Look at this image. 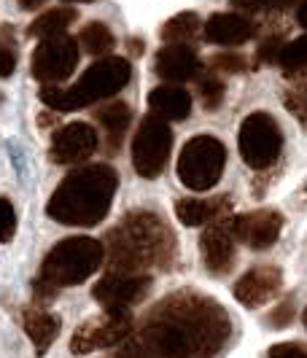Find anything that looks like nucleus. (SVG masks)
<instances>
[{
	"label": "nucleus",
	"instance_id": "1",
	"mask_svg": "<svg viewBox=\"0 0 307 358\" xmlns=\"http://www.w3.org/2000/svg\"><path fill=\"white\" fill-rule=\"evenodd\" d=\"M232 334V321L216 299L199 291H176L148 310L116 358H213Z\"/></svg>",
	"mask_w": 307,
	"mask_h": 358
},
{
	"label": "nucleus",
	"instance_id": "2",
	"mask_svg": "<svg viewBox=\"0 0 307 358\" xmlns=\"http://www.w3.org/2000/svg\"><path fill=\"white\" fill-rule=\"evenodd\" d=\"M106 259L113 272H145V269H170L176 262V234L162 218L151 210H129L108 229Z\"/></svg>",
	"mask_w": 307,
	"mask_h": 358
},
{
	"label": "nucleus",
	"instance_id": "3",
	"mask_svg": "<svg viewBox=\"0 0 307 358\" xmlns=\"http://www.w3.org/2000/svg\"><path fill=\"white\" fill-rule=\"evenodd\" d=\"M119 176L110 164H84L59 180L46 215L65 227H97L108 215Z\"/></svg>",
	"mask_w": 307,
	"mask_h": 358
},
{
	"label": "nucleus",
	"instance_id": "4",
	"mask_svg": "<svg viewBox=\"0 0 307 358\" xmlns=\"http://www.w3.org/2000/svg\"><path fill=\"white\" fill-rule=\"evenodd\" d=\"M129 78H132L129 59L108 54V57H100L94 65H90L73 87H62V84L41 87V103L52 108L55 113L78 110L92 103H103V100L116 97L129 84Z\"/></svg>",
	"mask_w": 307,
	"mask_h": 358
},
{
	"label": "nucleus",
	"instance_id": "5",
	"mask_svg": "<svg viewBox=\"0 0 307 358\" xmlns=\"http://www.w3.org/2000/svg\"><path fill=\"white\" fill-rule=\"evenodd\" d=\"M103 262H106V248L100 240L87 237V234L65 237L43 256L38 280L55 288L81 286L100 269Z\"/></svg>",
	"mask_w": 307,
	"mask_h": 358
},
{
	"label": "nucleus",
	"instance_id": "6",
	"mask_svg": "<svg viewBox=\"0 0 307 358\" xmlns=\"http://www.w3.org/2000/svg\"><path fill=\"white\" fill-rule=\"evenodd\" d=\"M227 164V148L213 135H197L181 148L178 157V180L192 192H208L213 189Z\"/></svg>",
	"mask_w": 307,
	"mask_h": 358
},
{
	"label": "nucleus",
	"instance_id": "7",
	"mask_svg": "<svg viewBox=\"0 0 307 358\" xmlns=\"http://www.w3.org/2000/svg\"><path fill=\"white\" fill-rule=\"evenodd\" d=\"M237 145H240V157L243 162L262 173L272 167L280 151H283V132L280 124L275 122V116L264 113V110H256L251 116L243 119L240 124V135H237Z\"/></svg>",
	"mask_w": 307,
	"mask_h": 358
},
{
	"label": "nucleus",
	"instance_id": "8",
	"mask_svg": "<svg viewBox=\"0 0 307 358\" xmlns=\"http://www.w3.org/2000/svg\"><path fill=\"white\" fill-rule=\"evenodd\" d=\"M170 148H173V129L170 124L148 113L138 127L135 138H132V164L135 173L141 178H159L170 159Z\"/></svg>",
	"mask_w": 307,
	"mask_h": 358
},
{
	"label": "nucleus",
	"instance_id": "9",
	"mask_svg": "<svg viewBox=\"0 0 307 358\" xmlns=\"http://www.w3.org/2000/svg\"><path fill=\"white\" fill-rule=\"evenodd\" d=\"M78 54H81L78 52V41L71 38L68 33L43 38L33 52L30 73L43 87L46 84H62L78 68Z\"/></svg>",
	"mask_w": 307,
	"mask_h": 358
},
{
	"label": "nucleus",
	"instance_id": "10",
	"mask_svg": "<svg viewBox=\"0 0 307 358\" xmlns=\"http://www.w3.org/2000/svg\"><path fill=\"white\" fill-rule=\"evenodd\" d=\"M132 331H135V321H132L129 310H106V315L90 318L73 331L71 353L87 356L100 348H113V345L124 342Z\"/></svg>",
	"mask_w": 307,
	"mask_h": 358
},
{
	"label": "nucleus",
	"instance_id": "11",
	"mask_svg": "<svg viewBox=\"0 0 307 358\" xmlns=\"http://www.w3.org/2000/svg\"><path fill=\"white\" fill-rule=\"evenodd\" d=\"M151 291V278L143 272H113L103 275L94 286L92 296L103 310H129L132 305L143 302Z\"/></svg>",
	"mask_w": 307,
	"mask_h": 358
},
{
	"label": "nucleus",
	"instance_id": "12",
	"mask_svg": "<svg viewBox=\"0 0 307 358\" xmlns=\"http://www.w3.org/2000/svg\"><path fill=\"white\" fill-rule=\"evenodd\" d=\"M94 151H97V129L90 122H71L55 129L49 159L62 167H71L87 162Z\"/></svg>",
	"mask_w": 307,
	"mask_h": 358
},
{
	"label": "nucleus",
	"instance_id": "13",
	"mask_svg": "<svg viewBox=\"0 0 307 358\" xmlns=\"http://www.w3.org/2000/svg\"><path fill=\"white\" fill-rule=\"evenodd\" d=\"M227 229L243 245L264 251L278 243L280 229H283V215L278 210H253V213L235 215L232 221H227Z\"/></svg>",
	"mask_w": 307,
	"mask_h": 358
},
{
	"label": "nucleus",
	"instance_id": "14",
	"mask_svg": "<svg viewBox=\"0 0 307 358\" xmlns=\"http://www.w3.org/2000/svg\"><path fill=\"white\" fill-rule=\"evenodd\" d=\"M283 288V272L275 264H259V267L248 269L240 280L235 283L232 294L243 307L248 310H259L267 302L278 296V291Z\"/></svg>",
	"mask_w": 307,
	"mask_h": 358
},
{
	"label": "nucleus",
	"instance_id": "15",
	"mask_svg": "<svg viewBox=\"0 0 307 358\" xmlns=\"http://www.w3.org/2000/svg\"><path fill=\"white\" fill-rule=\"evenodd\" d=\"M199 253H202V264L216 278L235 267V237L227 229V221L210 224L199 234Z\"/></svg>",
	"mask_w": 307,
	"mask_h": 358
},
{
	"label": "nucleus",
	"instance_id": "16",
	"mask_svg": "<svg viewBox=\"0 0 307 358\" xmlns=\"http://www.w3.org/2000/svg\"><path fill=\"white\" fill-rule=\"evenodd\" d=\"M154 71L162 81L181 84V81L197 78L199 71H202V62H199L197 52L189 43H167L157 52Z\"/></svg>",
	"mask_w": 307,
	"mask_h": 358
},
{
	"label": "nucleus",
	"instance_id": "17",
	"mask_svg": "<svg viewBox=\"0 0 307 358\" xmlns=\"http://www.w3.org/2000/svg\"><path fill=\"white\" fill-rule=\"evenodd\" d=\"M202 36L208 43H218V46H240L245 41L256 36V22L245 14H235V11H221L205 22Z\"/></svg>",
	"mask_w": 307,
	"mask_h": 358
},
{
	"label": "nucleus",
	"instance_id": "18",
	"mask_svg": "<svg viewBox=\"0 0 307 358\" xmlns=\"http://www.w3.org/2000/svg\"><path fill=\"white\" fill-rule=\"evenodd\" d=\"M22 326H24L27 340L33 342V348H36V356H46L49 348L55 345L62 323H59V318H57L55 313H49L46 307L30 305V307H24V313H22Z\"/></svg>",
	"mask_w": 307,
	"mask_h": 358
},
{
	"label": "nucleus",
	"instance_id": "19",
	"mask_svg": "<svg viewBox=\"0 0 307 358\" xmlns=\"http://www.w3.org/2000/svg\"><path fill=\"white\" fill-rule=\"evenodd\" d=\"M148 108L164 122H183L192 113V94L178 84H162L148 94Z\"/></svg>",
	"mask_w": 307,
	"mask_h": 358
},
{
	"label": "nucleus",
	"instance_id": "20",
	"mask_svg": "<svg viewBox=\"0 0 307 358\" xmlns=\"http://www.w3.org/2000/svg\"><path fill=\"white\" fill-rule=\"evenodd\" d=\"M232 210V197H213V199H194L186 197L176 202V215L183 227H205L213 224L221 215Z\"/></svg>",
	"mask_w": 307,
	"mask_h": 358
},
{
	"label": "nucleus",
	"instance_id": "21",
	"mask_svg": "<svg viewBox=\"0 0 307 358\" xmlns=\"http://www.w3.org/2000/svg\"><path fill=\"white\" fill-rule=\"evenodd\" d=\"M94 122L100 124L103 135H106V151L108 154H116L119 145H122V138H124L127 127L132 122V108L122 103V100H113V103H106V106L94 108Z\"/></svg>",
	"mask_w": 307,
	"mask_h": 358
},
{
	"label": "nucleus",
	"instance_id": "22",
	"mask_svg": "<svg viewBox=\"0 0 307 358\" xmlns=\"http://www.w3.org/2000/svg\"><path fill=\"white\" fill-rule=\"evenodd\" d=\"M76 17H78L76 8H49V11H43L41 17H36L30 22L27 36L38 38V41L59 36V33H65L73 22H76Z\"/></svg>",
	"mask_w": 307,
	"mask_h": 358
},
{
	"label": "nucleus",
	"instance_id": "23",
	"mask_svg": "<svg viewBox=\"0 0 307 358\" xmlns=\"http://www.w3.org/2000/svg\"><path fill=\"white\" fill-rule=\"evenodd\" d=\"M202 30V22L194 11H183V14H176L173 19H167L159 30L164 43H189L194 41L197 33Z\"/></svg>",
	"mask_w": 307,
	"mask_h": 358
},
{
	"label": "nucleus",
	"instance_id": "24",
	"mask_svg": "<svg viewBox=\"0 0 307 358\" xmlns=\"http://www.w3.org/2000/svg\"><path fill=\"white\" fill-rule=\"evenodd\" d=\"M78 46L92 57H108V52L116 46V38L110 33L108 24L103 22H90L81 33H78Z\"/></svg>",
	"mask_w": 307,
	"mask_h": 358
},
{
	"label": "nucleus",
	"instance_id": "25",
	"mask_svg": "<svg viewBox=\"0 0 307 358\" xmlns=\"http://www.w3.org/2000/svg\"><path fill=\"white\" fill-rule=\"evenodd\" d=\"M19 62V46H17V33L11 24L0 27V78H8L17 71Z\"/></svg>",
	"mask_w": 307,
	"mask_h": 358
},
{
	"label": "nucleus",
	"instance_id": "26",
	"mask_svg": "<svg viewBox=\"0 0 307 358\" xmlns=\"http://www.w3.org/2000/svg\"><path fill=\"white\" fill-rule=\"evenodd\" d=\"M197 92H199V100L205 110H218L221 103H224V94H227V87L224 81L213 76V73H205V76H197Z\"/></svg>",
	"mask_w": 307,
	"mask_h": 358
},
{
	"label": "nucleus",
	"instance_id": "27",
	"mask_svg": "<svg viewBox=\"0 0 307 358\" xmlns=\"http://www.w3.org/2000/svg\"><path fill=\"white\" fill-rule=\"evenodd\" d=\"M278 65L286 73L307 71V36L297 38V41H291V43H283L280 57H278Z\"/></svg>",
	"mask_w": 307,
	"mask_h": 358
},
{
	"label": "nucleus",
	"instance_id": "28",
	"mask_svg": "<svg viewBox=\"0 0 307 358\" xmlns=\"http://www.w3.org/2000/svg\"><path fill=\"white\" fill-rule=\"evenodd\" d=\"M210 68H213V71H221V73H245L248 71V57L235 54V52L216 54V57L210 59Z\"/></svg>",
	"mask_w": 307,
	"mask_h": 358
},
{
	"label": "nucleus",
	"instance_id": "29",
	"mask_svg": "<svg viewBox=\"0 0 307 358\" xmlns=\"http://www.w3.org/2000/svg\"><path fill=\"white\" fill-rule=\"evenodd\" d=\"M17 234V210L11 199L0 197V243H11Z\"/></svg>",
	"mask_w": 307,
	"mask_h": 358
},
{
	"label": "nucleus",
	"instance_id": "30",
	"mask_svg": "<svg viewBox=\"0 0 307 358\" xmlns=\"http://www.w3.org/2000/svg\"><path fill=\"white\" fill-rule=\"evenodd\" d=\"M283 106H286V110H289L291 116L299 122V127L307 132V94L289 90L283 94Z\"/></svg>",
	"mask_w": 307,
	"mask_h": 358
},
{
	"label": "nucleus",
	"instance_id": "31",
	"mask_svg": "<svg viewBox=\"0 0 307 358\" xmlns=\"http://www.w3.org/2000/svg\"><path fill=\"white\" fill-rule=\"evenodd\" d=\"M237 8H243V11H286L294 0H232Z\"/></svg>",
	"mask_w": 307,
	"mask_h": 358
},
{
	"label": "nucleus",
	"instance_id": "32",
	"mask_svg": "<svg viewBox=\"0 0 307 358\" xmlns=\"http://www.w3.org/2000/svg\"><path fill=\"white\" fill-rule=\"evenodd\" d=\"M280 49H283V38L278 36H270L262 46H259V52H256V59H259V65H272V62H278V57H280Z\"/></svg>",
	"mask_w": 307,
	"mask_h": 358
},
{
	"label": "nucleus",
	"instance_id": "33",
	"mask_svg": "<svg viewBox=\"0 0 307 358\" xmlns=\"http://www.w3.org/2000/svg\"><path fill=\"white\" fill-rule=\"evenodd\" d=\"M267 358H307V348L299 342H280L267 350Z\"/></svg>",
	"mask_w": 307,
	"mask_h": 358
},
{
	"label": "nucleus",
	"instance_id": "34",
	"mask_svg": "<svg viewBox=\"0 0 307 358\" xmlns=\"http://www.w3.org/2000/svg\"><path fill=\"white\" fill-rule=\"evenodd\" d=\"M291 321H294V302H291V299H283L280 305L272 310L267 326H272V329H286Z\"/></svg>",
	"mask_w": 307,
	"mask_h": 358
},
{
	"label": "nucleus",
	"instance_id": "35",
	"mask_svg": "<svg viewBox=\"0 0 307 358\" xmlns=\"http://www.w3.org/2000/svg\"><path fill=\"white\" fill-rule=\"evenodd\" d=\"M286 76H289L291 81V90L307 94V71H294V73H286Z\"/></svg>",
	"mask_w": 307,
	"mask_h": 358
},
{
	"label": "nucleus",
	"instance_id": "36",
	"mask_svg": "<svg viewBox=\"0 0 307 358\" xmlns=\"http://www.w3.org/2000/svg\"><path fill=\"white\" fill-rule=\"evenodd\" d=\"M38 124L43 127V129H46V127L59 124V122H57V113H41V116H38Z\"/></svg>",
	"mask_w": 307,
	"mask_h": 358
},
{
	"label": "nucleus",
	"instance_id": "37",
	"mask_svg": "<svg viewBox=\"0 0 307 358\" xmlns=\"http://www.w3.org/2000/svg\"><path fill=\"white\" fill-rule=\"evenodd\" d=\"M46 0H19V6L24 8V11H36V8H41Z\"/></svg>",
	"mask_w": 307,
	"mask_h": 358
},
{
	"label": "nucleus",
	"instance_id": "38",
	"mask_svg": "<svg viewBox=\"0 0 307 358\" xmlns=\"http://www.w3.org/2000/svg\"><path fill=\"white\" fill-rule=\"evenodd\" d=\"M297 22H299V24H302V27L307 30V0L302 3V6H299V11H297Z\"/></svg>",
	"mask_w": 307,
	"mask_h": 358
},
{
	"label": "nucleus",
	"instance_id": "39",
	"mask_svg": "<svg viewBox=\"0 0 307 358\" xmlns=\"http://www.w3.org/2000/svg\"><path fill=\"white\" fill-rule=\"evenodd\" d=\"M129 49H132L135 54H141V52H143V43H138V41H129Z\"/></svg>",
	"mask_w": 307,
	"mask_h": 358
},
{
	"label": "nucleus",
	"instance_id": "40",
	"mask_svg": "<svg viewBox=\"0 0 307 358\" xmlns=\"http://www.w3.org/2000/svg\"><path fill=\"white\" fill-rule=\"evenodd\" d=\"M68 3H92V0H68Z\"/></svg>",
	"mask_w": 307,
	"mask_h": 358
},
{
	"label": "nucleus",
	"instance_id": "41",
	"mask_svg": "<svg viewBox=\"0 0 307 358\" xmlns=\"http://www.w3.org/2000/svg\"><path fill=\"white\" fill-rule=\"evenodd\" d=\"M302 321H305V329H307V307H305V315H302Z\"/></svg>",
	"mask_w": 307,
	"mask_h": 358
},
{
	"label": "nucleus",
	"instance_id": "42",
	"mask_svg": "<svg viewBox=\"0 0 307 358\" xmlns=\"http://www.w3.org/2000/svg\"><path fill=\"white\" fill-rule=\"evenodd\" d=\"M0 106H3V92H0Z\"/></svg>",
	"mask_w": 307,
	"mask_h": 358
}]
</instances>
